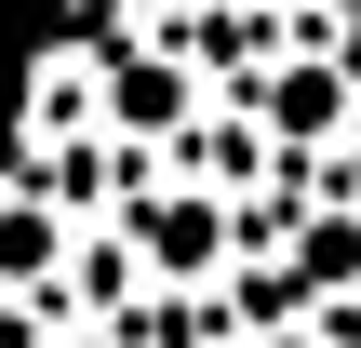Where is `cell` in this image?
Returning <instances> with one entry per match:
<instances>
[{
  "instance_id": "obj_1",
  "label": "cell",
  "mask_w": 361,
  "mask_h": 348,
  "mask_svg": "<svg viewBox=\"0 0 361 348\" xmlns=\"http://www.w3.org/2000/svg\"><path fill=\"white\" fill-rule=\"evenodd\" d=\"M134 241H147V268H214V201H147Z\"/></svg>"
},
{
  "instance_id": "obj_2",
  "label": "cell",
  "mask_w": 361,
  "mask_h": 348,
  "mask_svg": "<svg viewBox=\"0 0 361 348\" xmlns=\"http://www.w3.org/2000/svg\"><path fill=\"white\" fill-rule=\"evenodd\" d=\"M54 348H107V335H54Z\"/></svg>"
}]
</instances>
